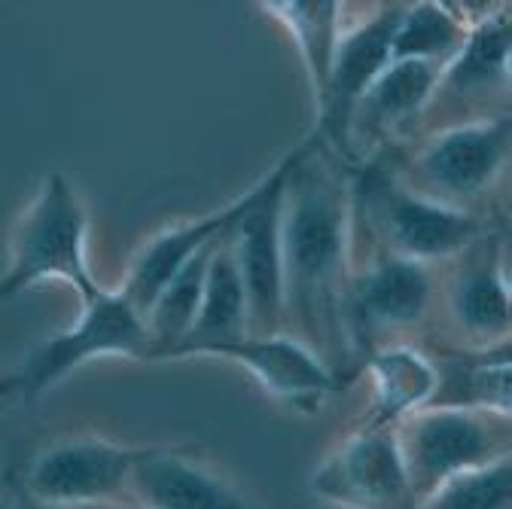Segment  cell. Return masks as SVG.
<instances>
[{
    "instance_id": "1",
    "label": "cell",
    "mask_w": 512,
    "mask_h": 509,
    "mask_svg": "<svg viewBox=\"0 0 512 509\" xmlns=\"http://www.w3.org/2000/svg\"><path fill=\"white\" fill-rule=\"evenodd\" d=\"M281 260L287 333L345 381L342 369H351L342 324L351 272V168L314 132L290 150L281 196Z\"/></svg>"
},
{
    "instance_id": "2",
    "label": "cell",
    "mask_w": 512,
    "mask_h": 509,
    "mask_svg": "<svg viewBox=\"0 0 512 509\" xmlns=\"http://www.w3.org/2000/svg\"><path fill=\"white\" fill-rule=\"evenodd\" d=\"M491 226L497 220L442 208L412 193L388 156L351 171V247L439 269Z\"/></svg>"
},
{
    "instance_id": "3",
    "label": "cell",
    "mask_w": 512,
    "mask_h": 509,
    "mask_svg": "<svg viewBox=\"0 0 512 509\" xmlns=\"http://www.w3.org/2000/svg\"><path fill=\"white\" fill-rule=\"evenodd\" d=\"M512 116L452 125L384 153L412 193L482 220H500L494 196L509 165Z\"/></svg>"
},
{
    "instance_id": "4",
    "label": "cell",
    "mask_w": 512,
    "mask_h": 509,
    "mask_svg": "<svg viewBox=\"0 0 512 509\" xmlns=\"http://www.w3.org/2000/svg\"><path fill=\"white\" fill-rule=\"evenodd\" d=\"M46 281L71 284L80 302L104 290L89 266L86 202L61 171H52L40 180L34 199L13 229L10 260L0 275V302Z\"/></svg>"
},
{
    "instance_id": "5",
    "label": "cell",
    "mask_w": 512,
    "mask_h": 509,
    "mask_svg": "<svg viewBox=\"0 0 512 509\" xmlns=\"http://www.w3.org/2000/svg\"><path fill=\"white\" fill-rule=\"evenodd\" d=\"M436 266H421L391 253L351 247V272L345 284L342 324L351 372L366 357L388 345H412L433 321Z\"/></svg>"
},
{
    "instance_id": "6",
    "label": "cell",
    "mask_w": 512,
    "mask_h": 509,
    "mask_svg": "<svg viewBox=\"0 0 512 509\" xmlns=\"http://www.w3.org/2000/svg\"><path fill=\"white\" fill-rule=\"evenodd\" d=\"M141 445L116 442L98 433L55 436L16 467L7 482L13 494L52 509H83L125 500Z\"/></svg>"
},
{
    "instance_id": "7",
    "label": "cell",
    "mask_w": 512,
    "mask_h": 509,
    "mask_svg": "<svg viewBox=\"0 0 512 509\" xmlns=\"http://www.w3.org/2000/svg\"><path fill=\"white\" fill-rule=\"evenodd\" d=\"M415 497L458 473L512 458V415L482 409H415L394 424Z\"/></svg>"
},
{
    "instance_id": "8",
    "label": "cell",
    "mask_w": 512,
    "mask_h": 509,
    "mask_svg": "<svg viewBox=\"0 0 512 509\" xmlns=\"http://www.w3.org/2000/svg\"><path fill=\"white\" fill-rule=\"evenodd\" d=\"M448 333L439 348L485 351L509 345V278H506V235L497 226L485 229L455 260L439 266L436 305Z\"/></svg>"
},
{
    "instance_id": "9",
    "label": "cell",
    "mask_w": 512,
    "mask_h": 509,
    "mask_svg": "<svg viewBox=\"0 0 512 509\" xmlns=\"http://www.w3.org/2000/svg\"><path fill=\"white\" fill-rule=\"evenodd\" d=\"M509 43V7L497 4L470 28L461 52L439 68L415 138L452 125L509 116Z\"/></svg>"
},
{
    "instance_id": "10",
    "label": "cell",
    "mask_w": 512,
    "mask_h": 509,
    "mask_svg": "<svg viewBox=\"0 0 512 509\" xmlns=\"http://www.w3.org/2000/svg\"><path fill=\"white\" fill-rule=\"evenodd\" d=\"M98 357H150V336L141 311L128 302L119 290L104 287L98 296L80 302V317L68 327L46 339L22 366V394L40 397L61 378H68L89 360Z\"/></svg>"
},
{
    "instance_id": "11",
    "label": "cell",
    "mask_w": 512,
    "mask_h": 509,
    "mask_svg": "<svg viewBox=\"0 0 512 509\" xmlns=\"http://www.w3.org/2000/svg\"><path fill=\"white\" fill-rule=\"evenodd\" d=\"M311 494L336 509H418L394 427H357L317 464Z\"/></svg>"
},
{
    "instance_id": "12",
    "label": "cell",
    "mask_w": 512,
    "mask_h": 509,
    "mask_svg": "<svg viewBox=\"0 0 512 509\" xmlns=\"http://www.w3.org/2000/svg\"><path fill=\"white\" fill-rule=\"evenodd\" d=\"M290 153L263 174V193L229 232V244L247 299V336L287 333L284 260H281V196Z\"/></svg>"
},
{
    "instance_id": "13",
    "label": "cell",
    "mask_w": 512,
    "mask_h": 509,
    "mask_svg": "<svg viewBox=\"0 0 512 509\" xmlns=\"http://www.w3.org/2000/svg\"><path fill=\"white\" fill-rule=\"evenodd\" d=\"M439 68L427 61H391L357 98L342 141V162L354 171L415 141Z\"/></svg>"
},
{
    "instance_id": "14",
    "label": "cell",
    "mask_w": 512,
    "mask_h": 509,
    "mask_svg": "<svg viewBox=\"0 0 512 509\" xmlns=\"http://www.w3.org/2000/svg\"><path fill=\"white\" fill-rule=\"evenodd\" d=\"M409 4H369L357 7L360 19H348L327 89L314 104V135L342 159V141L348 129V116L357 98L372 86V80L391 65V46Z\"/></svg>"
},
{
    "instance_id": "15",
    "label": "cell",
    "mask_w": 512,
    "mask_h": 509,
    "mask_svg": "<svg viewBox=\"0 0 512 509\" xmlns=\"http://www.w3.org/2000/svg\"><path fill=\"white\" fill-rule=\"evenodd\" d=\"M125 500L144 509H256L214 461L183 445H141Z\"/></svg>"
},
{
    "instance_id": "16",
    "label": "cell",
    "mask_w": 512,
    "mask_h": 509,
    "mask_svg": "<svg viewBox=\"0 0 512 509\" xmlns=\"http://www.w3.org/2000/svg\"><path fill=\"white\" fill-rule=\"evenodd\" d=\"M208 357L244 366L266 388V394L305 415L317 412L342 388L339 375L290 333L244 336L214 348Z\"/></svg>"
},
{
    "instance_id": "17",
    "label": "cell",
    "mask_w": 512,
    "mask_h": 509,
    "mask_svg": "<svg viewBox=\"0 0 512 509\" xmlns=\"http://www.w3.org/2000/svg\"><path fill=\"white\" fill-rule=\"evenodd\" d=\"M260 193H263V177L256 180L247 193L226 202L223 208H217V211H211L205 217H196V220L177 223V226L162 229L159 235H153L141 247L138 257L132 260V266H128V272H125V278H122V284L116 290L141 311V317H147L150 305L165 290V284L192 257H199L202 250H208L220 238H226L235 229V223L253 208V202L260 199Z\"/></svg>"
},
{
    "instance_id": "18",
    "label": "cell",
    "mask_w": 512,
    "mask_h": 509,
    "mask_svg": "<svg viewBox=\"0 0 512 509\" xmlns=\"http://www.w3.org/2000/svg\"><path fill=\"white\" fill-rule=\"evenodd\" d=\"M433 394L424 409H482L512 415V354L509 345L464 351L430 348Z\"/></svg>"
},
{
    "instance_id": "19",
    "label": "cell",
    "mask_w": 512,
    "mask_h": 509,
    "mask_svg": "<svg viewBox=\"0 0 512 509\" xmlns=\"http://www.w3.org/2000/svg\"><path fill=\"white\" fill-rule=\"evenodd\" d=\"M244 336H247V299H244V284H241L235 253H232V244L226 235L217 244L214 257L208 263L205 290H202L196 321H192L189 333L162 360L208 357L214 348L238 342Z\"/></svg>"
},
{
    "instance_id": "20",
    "label": "cell",
    "mask_w": 512,
    "mask_h": 509,
    "mask_svg": "<svg viewBox=\"0 0 512 509\" xmlns=\"http://www.w3.org/2000/svg\"><path fill=\"white\" fill-rule=\"evenodd\" d=\"M372 375V406L360 427H394L415 409H424L433 394V363L415 345H388L366 357L363 372Z\"/></svg>"
},
{
    "instance_id": "21",
    "label": "cell",
    "mask_w": 512,
    "mask_h": 509,
    "mask_svg": "<svg viewBox=\"0 0 512 509\" xmlns=\"http://www.w3.org/2000/svg\"><path fill=\"white\" fill-rule=\"evenodd\" d=\"M266 16H272L296 43V52L305 65L308 89L314 104L327 89V77L333 68V55L339 46V37L348 25L351 7L348 4H260Z\"/></svg>"
},
{
    "instance_id": "22",
    "label": "cell",
    "mask_w": 512,
    "mask_h": 509,
    "mask_svg": "<svg viewBox=\"0 0 512 509\" xmlns=\"http://www.w3.org/2000/svg\"><path fill=\"white\" fill-rule=\"evenodd\" d=\"M470 25L455 4H409L397 28L391 61H427L448 65L464 46Z\"/></svg>"
},
{
    "instance_id": "23",
    "label": "cell",
    "mask_w": 512,
    "mask_h": 509,
    "mask_svg": "<svg viewBox=\"0 0 512 509\" xmlns=\"http://www.w3.org/2000/svg\"><path fill=\"white\" fill-rule=\"evenodd\" d=\"M418 509H512V458L445 479L418 500Z\"/></svg>"
},
{
    "instance_id": "24",
    "label": "cell",
    "mask_w": 512,
    "mask_h": 509,
    "mask_svg": "<svg viewBox=\"0 0 512 509\" xmlns=\"http://www.w3.org/2000/svg\"><path fill=\"white\" fill-rule=\"evenodd\" d=\"M25 400V394H22V378H19V372L16 375H7V381L0 385V409H7L13 400Z\"/></svg>"
},
{
    "instance_id": "25",
    "label": "cell",
    "mask_w": 512,
    "mask_h": 509,
    "mask_svg": "<svg viewBox=\"0 0 512 509\" xmlns=\"http://www.w3.org/2000/svg\"><path fill=\"white\" fill-rule=\"evenodd\" d=\"M83 509H144L135 500H113V503H95V506H83Z\"/></svg>"
},
{
    "instance_id": "26",
    "label": "cell",
    "mask_w": 512,
    "mask_h": 509,
    "mask_svg": "<svg viewBox=\"0 0 512 509\" xmlns=\"http://www.w3.org/2000/svg\"><path fill=\"white\" fill-rule=\"evenodd\" d=\"M10 494H13V491H10ZM13 506H16V509H52V506L34 503V500H28V497H22V494H13Z\"/></svg>"
},
{
    "instance_id": "27",
    "label": "cell",
    "mask_w": 512,
    "mask_h": 509,
    "mask_svg": "<svg viewBox=\"0 0 512 509\" xmlns=\"http://www.w3.org/2000/svg\"><path fill=\"white\" fill-rule=\"evenodd\" d=\"M4 381H7V375H4V378H0V385H4Z\"/></svg>"
}]
</instances>
